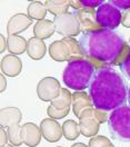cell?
<instances>
[{
    "instance_id": "cell-37",
    "label": "cell",
    "mask_w": 130,
    "mask_h": 147,
    "mask_svg": "<svg viewBox=\"0 0 130 147\" xmlns=\"http://www.w3.org/2000/svg\"><path fill=\"white\" fill-rule=\"evenodd\" d=\"M3 147H13V146H12V145H8V144H7L6 146H3Z\"/></svg>"
},
{
    "instance_id": "cell-40",
    "label": "cell",
    "mask_w": 130,
    "mask_h": 147,
    "mask_svg": "<svg viewBox=\"0 0 130 147\" xmlns=\"http://www.w3.org/2000/svg\"><path fill=\"white\" fill-rule=\"evenodd\" d=\"M57 147H61V146H57Z\"/></svg>"
},
{
    "instance_id": "cell-1",
    "label": "cell",
    "mask_w": 130,
    "mask_h": 147,
    "mask_svg": "<svg viewBox=\"0 0 130 147\" xmlns=\"http://www.w3.org/2000/svg\"><path fill=\"white\" fill-rule=\"evenodd\" d=\"M79 44L84 57L89 59L96 70L112 66L120 67L130 53L129 44L123 37L108 29L82 34Z\"/></svg>"
},
{
    "instance_id": "cell-15",
    "label": "cell",
    "mask_w": 130,
    "mask_h": 147,
    "mask_svg": "<svg viewBox=\"0 0 130 147\" xmlns=\"http://www.w3.org/2000/svg\"><path fill=\"white\" fill-rule=\"evenodd\" d=\"M92 100L89 94H87L86 92H74L72 94V110L78 118L82 110L86 108H92Z\"/></svg>"
},
{
    "instance_id": "cell-32",
    "label": "cell",
    "mask_w": 130,
    "mask_h": 147,
    "mask_svg": "<svg viewBox=\"0 0 130 147\" xmlns=\"http://www.w3.org/2000/svg\"><path fill=\"white\" fill-rule=\"evenodd\" d=\"M8 139H9L8 133H6V130L1 127V140H0V145H1V147L6 146V144L8 143Z\"/></svg>"
},
{
    "instance_id": "cell-30",
    "label": "cell",
    "mask_w": 130,
    "mask_h": 147,
    "mask_svg": "<svg viewBox=\"0 0 130 147\" xmlns=\"http://www.w3.org/2000/svg\"><path fill=\"white\" fill-rule=\"evenodd\" d=\"M93 114H94V117L97 118V120L99 121V124H103V123H106L107 120L109 119V117L107 115V111H105V110L94 108L93 109Z\"/></svg>"
},
{
    "instance_id": "cell-18",
    "label": "cell",
    "mask_w": 130,
    "mask_h": 147,
    "mask_svg": "<svg viewBox=\"0 0 130 147\" xmlns=\"http://www.w3.org/2000/svg\"><path fill=\"white\" fill-rule=\"evenodd\" d=\"M55 31H56V29H55L54 21L48 20V19H44V20L38 21V22H36V25L34 27V35H35V37L41 39V40L51 37Z\"/></svg>"
},
{
    "instance_id": "cell-11",
    "label": "cell",
    "mask_w": 130,
    "mask_h": 147,
    "mask_svg": "<svg viewBox=\"0 0 130 147\" xmlns=\"http://www.w3.org/2000/svg\"><path fill=\"white\" fill-rule=\"evenodd\" d=\"M40 129L44 138L50 143H56L62 136V126H60V124L52 118L41 120Z\"/></svg>"
},
{
    "instance_id": "cell-25",
    "label": "cell",
    "mask_w": 130,
    "mask_h": 147,
    "mask_svg": "<svg viewBox=\"0 0 130 147\" xmlns=\"http://www.w3.org/2000/svg\"><path fill=\"white\" fill-rule=\"evenodd\" d=\"M89 147H111V142L105 136H93L89 140Z\"/></svg>"
},
{
    "instance_id": "cell-2",
    "label": "cell",
    "mask_w": 130,
    "mask_h": 147,
    "mask_svg": "<svg viewBox=\"0 0 130 147\" xmlns=\"http://www.w3.org/2000/svg\"><path fill=\"white\" fill-rule=\"evenodd\" d=\"M88 90L97 109L111 111L126 105L128 101V83L112 67L97 69Z\"/></svg>"
},
{
    "instance_id": "cell-3",
    "label": "cell",
    "mask_w": 130,
    "mask_h": 147,
    "mask_svg": "<svg viewBox=\"0 0 130 147\" xmlns=\"http://www.w3.org/2000/svg\"><path fill=\"white\" fill-rule=\"evenodd\" d=\"M96 73V68L88 58L76 59L66 66L62 79L67 87L76 92H82L88 88Z\"/></svg>"
},
{
    "instance_id": "cell-10",
    "label": "cell",
    "mask_w": 130,
    "mask_h": 147,
    "mask_svg": "<svg viewBox=\"0 0 130 147\" xmlns=\"http://www.w3.org/2000/svg\"><path fill=\"white\" fill-rule=\"evenodd\" d=\"M80 24V31L84 34L92 32L102 29L96 20V10L91 8H82L79 10H74Z\"/></svg>"
},
{
    "instance_id": "cell-38",
    "label": "cell",
    "mask_w": 130,
    "mask_h": 147,
    "mask_svg": "<svg viewBox=\"0 0 130 147\" xmlns=\"http://www.w3.org/2000/svg\"><path fill=\"white\" fill-rule=\"evenodd\" d=\"M129 46H130V38H129Z\"/></svg>"
},
{
    "instance_id": "cell-27",
    "label": "cell",
    "mask_w": 130,
    "mask_h": 147,
    "mask_svg": "<svg viewBox=\"0 0 130 147\" xmlns=\"http://www.w3.org/2000/svg\"><path fill=\"white\" fill-rule=\"evenodd\" d=\"M109 2L119 10L126 11L130 9V0H110Z\"/></svg>"
},
{
    "instance_id": "cell-12",
    "label": "cell",
    "mask_w": 130,
    "mask_h": 147,
    "mask_svg": "<svg viewBox=\"0 0 130 147\" xmlns=\"http://www.w3.org/2000/svg\"><path fill=\"white\" fill-rule=\"evenodd\" d=\"M41 129L34 123H26L21 126V138L28 147H36L41 140Z\"/></svg>"
},
{
    "instance_id": "cell-24",
    "label": "cell",
    "mask_w": 130,
    "mask_h": 147,
    "mask_svg": "<svg viewBox=\"0 0 130 147\" xmlns=\"http://www.w3.org/2000/svg\"><path fill=\"white\" fill-rule=\"evenodd\" d=\"M7 133L9 136V140L13 146H20L23 143L22 138H21V126H19V124L10 126Z\"/></svg>"
},
{
    "instance_id": "cell-19",
    "label": "cell",
    "mask_w": 130,
    "mask_h": 147,
    "mask_svg": "<svg viewBox=\"0 0 130 147\" xmlns=\"http://www.w3.org/2000/svg\"><path fill=\"white\" fill-rule=\"evenodd\" d=\"M28 41L23 37H20L18 35H8L7 38V49L11 54L15 55H21L27 50Z\"/></svg>"
},
{
    "instance_id": "cell-16",
    "label": "cell",
    "mask_w": 130,
    "mask_h": 147,
    "mask_svg": "<svg viewBox=\"0 0 130 147\" xmlns=\"http://www.w3.org/2000/svg\"><path fill=\"white\" fill-rule=\"evenodd\" d=\"M46 44L44 40L32 37L28 40L27 45V54L34 60H40L46 55Z\"/></svg>"
},
{
    "instance_id": "cell-22",
    "label": "cell",
    "mask_w": 130,
    "mask_h": 147,
    "mask_svg": "<svg viewBox=\"0 0 130 147\" xmlns=\"http://www.w3.org/2000/svg\"><path fill=\"white\" fill-rule=\"evenodd\" d=\"M47 8L44 3H41L40 1H31L29 3L28 9V16L31 19H36V20H44L47 15Z\"/></svg>"
},
{
    "instance_id": "cell-35",
    "label": "cell",
    "mask_w": 130,
    "mask_h": 147,
    "mask_svg": "<svg viewBox=\"0 0 130 147\" xmlns=\"http://www.w3.org/2000/svg\"><path fill=\"white\" fill-rule=\"evenodd\" d=\"M71 147H89V146H87L84 143H76V144H74Z\"/></svg>"
},
{
    "instance_id": "cell-5",
    "label": "cell",
    "mask_w": 130,
    "mask_h": 147,
    "mask_svg": "<svg viewBox=\"0 0 130 147\" xmlns=\"http://www.w3.org/2000/svg\"><path fill=\"white\" fill-rule=\"evenodd\" d=\"M108 127L111 136L115 139L122 143H129L130 106L123 105L117 109L112 110L108 119Z\"/></svg>"
},
{
    "instance_id": "cell-14",
    "label": "cell",
    "mask_w": 130,
    "mask_h": 147,
    "mask_svg": "<svg viewBox=\"0 0 130 147\" xmlns=\"http://www.w3.org/2000/svg\"><path fill=\"white\" fill-rule=\"evenodd\" d=\"M21 59L15 55H7L1 59V71L8 77H16L21 73Z\"/></svg>"
},
{
    "instance_id": "cell-6",
    "label": "cell",
    "mask_w": 130,
    "mask_h": 147,
    "mask_svg": "<svg viewBox=\"0 0 130 147\" xmlns=\"http://www.w3.org/2000/svg\"><path fill=\"white\" fill-rule=\"evenodd\" d=\"M122 12L112 6L110 2H103L96 10V20L97 24L102 29L113 30L121 24Z\"/></svg>"
},
{
    "instance_id": "cell-39",
    "label": "cell",
    "mask_w": 130,
    "mask_h": 147,
    "mask_svg": "<svg viewBox=\"0 0 130 147\" xmlns=\"http://www.w3.org/2000/svg\"><path fill=\"white\" fill-rule=\"evenodd\" d=\"M111 147H115V146H113V145H112V146H111Z\"/></svg>"
},
{
    "instance_id": "cell-23",
    "label": "cell",
    "mask_w": 130,
    "mask_h": 147,
    "mask_svg": "<svg viewBox=\"0 0 130 147\" xmlns=\"http://www.w3.org/2000/svg\"><path fill=\"white\" fill-rule=\"evenodd\" d=\"M80 127L77 121L72 119L66 120L62 124V135L68 140H74L80 135Z\"/></svg>"
},
{
    "instance_id": "cell-13",
    "label": "cell",
    "mask_w": 130,
    "mask_h": 147,
    "mask_svg": "<svg viewBox=\"0 0 130 147\" xmlns=\"http://www.w3.org/2000/svg\"><path fill=\"white\" fill-rule=\"evenodd\" d=\"M32 24V19L28 15L25 13H17L13 15L8 20L7 25V31L9 35H18L20 32L28 29Z\"/></svg>"
},
{
    "instance_id": "cell-29",
    "label": "cell",
    "mask_w": 130,
    "mask_h": 147,
    "mask_svg": "<svg viewBox=\"0 0 130 147\" xmlns=\"http://www.w3.org/2000/svg\"><path fill=\"white\" fill-rule=\"evenodd\" d=\"M120 70L123 74V76L127 77V79H130V53L127 56L126 60L120 65Z\"/></svg>"
},
{
    "instance_id": "cell-8",
    "label": "cell",
    "mask_w": 130,
    "mask_h": 147,
    "mask_svg": "<svg viewBox=\"0 0 130 147\" xmlns=\"http://www.w3.org/2000/svg\"><path fill=\"white\" fill-rule=\"evenodd\" d=\"M61 90L59 80L54 77L42 78L37 86L38 97L44 101H52L59 96Z\"/></svg>"
},
{
    "instance_id": "cell-17",
    "label": "cell",
    "mask_w": 130,
    "mask_h": 147,
    "mask_svg": "<svg viewBox=\"0 0 130 147\" xmlns=\"http://www.w3.org/2000/svg\"><path fill=\"white\" fill-rule=\"evenodd\" d=\"M22 117L20 109L16 107H8L1 109V127L9 128L10 126L19 124Z\"/></svg>"
},
{
    "instance_id": "cell-33",
    "label": "cell",
    "mask_w": 130,
    "mask_h": 147,
    "mask_svg": "<svg viewBox=\"0 0 130 147\" xmlns=\"http://www.w3.org/2000/svg\"><path fill=\"white\" fill-rule=\"evenodd\" d=\"M0 39H1V49H0V53H3L6 50V44H7V40L5 39L3 35H0Z\"/></svg>"
},
{
    "instance_id": "cell-26",
    "label": "cell",
    "mask_w": 130,
    "mask_h": 147,
    "mask_svg": "<svg viewBox=\"0 0 130 147\" xmlns=\"http://www.w3.org/2000/svg\"><path fill=\"white\" fill-rule=\"evenodd\" d=\"M69 111H70V108L57 109V108H55V107L51 106V105H50V106L48 107V109H47V113H48L49 117L52 118V119H61V118L66 117V116L69 114Z\"/></svg>"
},
{
    "instance_id": "cell-4",
    "label": "cell",
    "mask_w": 130,
    "mask_h": 147,
    "mask_svg": "<svg viewBox=\"0 0 130 147\" xmlns=\"http://www.w3.org/2000/svg\"><path fill=\"white\" fill-rule=\"evenodd\" d=\"M49 55L56 61H72L86 58L78 40L72 37H66L56 40L49 46Z\"/></svg>"
},
{
    "instance_id": "cell-20",
    "label": "cell",
    "mask_w": 130,
    "mask_h": 147,
    "mask_svg": "<svg viewBox=\"0 0 130 147\" xmlns=\"http://www.w3.org/2000/svg\"><path fill=\"white\" fill-rule=\"evenodd\" d=\"M47 10L52 13L55 17L68 12V9L70 7V1L68 0H48L45 2Z\"/></svg>"
},
{
    "instance_id": "cell-34",
    "label": "cell",
    "mask_w": 130,
    "mask_h": 147,
    "mask_svg": "<svg viewBox=\"0 0 130 147\" xmlns=\"http://www.w3.org/2000/svg\"><path fill=\"white\" fill-rule=\"evenodd\" d=\"M1 83H2V86H1V92H3V90H5V88H6V80H5L3 75H1Z\"/></svg>"
},
{
    "instance_id": "cell-31",
    "label": "cell",
    "mask_w": 130,
    "mask_h": 147,
    "mask_svg": "<svg viewBox=\"0 0 130 147\" xmlns=\"http://www.w3.org/2000/svg\"><path fill=\"white\" fill-rule=\"evenodd\" d=\"M121 25L126 28H130V9L126 10V11L122 12Z\"/></svg>"
},
{
    "instance_id": "cell-28",
    "label": "cell",
    "mask_w": 130,
    "mask_h": 147,
    "mask_svg": "<svg viewBox=\"0 0 130 147\" xmlns=\"http://www.w3.org/2000/svg\"><path fill=\"white\" fill-rule=\"evenodd\" d=\"M105 1L102 0H80V3L82 8H91L94 9L96 7H100Z\"/></svg>"
},
{
    "instance_id": "cell-36",
    "label": "cell",
    "mask_w": 130,
    "mask_h": 147,
    "mask_svg": "<svg viewBox=\"0 0 130 147\" xmlns=\"http://www.w3.org/2000/svg\"><path fill=\"white\" fill-rule=\"evenodd\" d=\"M128 104L130 106V88H129V92H128Z\"/></svg>"
},
{
    "instance_id": "cell-21",
    "label": "cell",
    "mask_w": 130,
    "mask_h": 147,
    "mask_svg": "<svg viewBox=\"0 0 130 147\" xmlns=\"http://www.w3.org/2000/svg\"><path fill=\"white\" fill-rule=\"evenodd\" d=\"M70 105H72V94H70V92L66 88H61L59 96L51 101V106L57 109L70 108Z\"/></svg>"
},
{
    "instance_id": "cell-9",
    "label": "cell",
    "mask_w": 130,
    "mask_h": 147,
    "mask_svg": "<svg viewBox=\"0 0 130 147\" xmlns=\"http://www.w3.org/2000/svg\"><path fill=\"white\" fill-rule=\"evenodd\" d=\"M94 108H86L79 116V127L80 133L84 137H93L97 136L99 131V121L94 117L93 114Z\"/></svg>"
},
{
    "instance_id": "cell-7",
    "label": "cell",
    "mask_w": 130,
    "mask_h": 147,
    "mask_svg": "<svg viewBox=\"0 0 130 147\" xmlns=\"http://www.w3.org/2000/svg\"><path fill=\"white\" fill-rule=\"evenodd\" d=\"M54 25L56 32L66 37L78 36L80 32V24L74 11L66 12L54 18Z\"/></svg>"
}]
</instances>
